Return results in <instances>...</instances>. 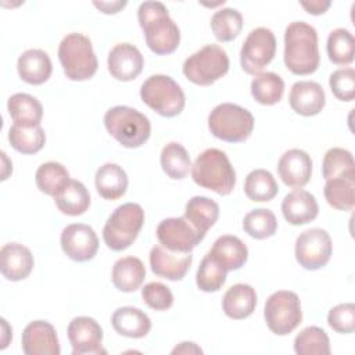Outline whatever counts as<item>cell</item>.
I'll list each match as a JSON object with an SVG mask.
<instances>
[{"label": "cell", "mask_w": 355, "mask_h": 355, "mask_svg": "<svg viewBox=\"0 0 355 355\" xmlns=\"http://www.w3.org/2000/svg\"><path fill=\"white\" fill-rule=\"evenodd\" d=\"M137 18L146 43L153 53L165 55L178 49L180 43V31L161 1L141 3L137 10Z\"/></svg>", "instance_id": "6da1fadb"}, {"label": "cell", "mask_w": 355, "mask_h": 355, "mask_svg": "<svg viewBox=\"0 0 355 355\" xmlns=\"http://www.w3.org/2000/svg\"><path fill=\"white\" fill-rule=\"evenodd\" d=\"M320 62L316 29L304 22H291L284 32V64L295 75L313 73Z\"/></svg>", "instance_id": "7a4b0ae2"}, {"label": "cell", "mask_w": 355, "mask_h": 355, "mask_svg": "<svg viewBox=\"0 0 355 355\" xmlns=\"http://www.w3.org/2000/svg\"><path fill=\"white\" fill-rule=\"evenodd\" d=\"M193 180L219 196L232 193L236 184V172L227 155L218 148L204 150L191 165Z\"/></svg>", "instance_id": "3957f363"}, {"label": "cell", "mask_w": 355, "mask_h": 355, "mask_svg": "<svg viewBox=\"0 0 355 355\" xmlns=\"http://www.w3.org/2000/svg\"><path fill=\"white\" fill-rule=\"evenodd\" d=\"M104 126L119 144L128 148L140 147L148 140L151 133L148 118L126 105L110 108L104 115Z\"/></svg>", "instance_id": "277c9868"}, {"label": "cell", "mask_w": 355, "mask_h": 355, "mask_svg": "<svg viewBox=\"0 0 355 355\" xmlns=\"http://www.w3.org/2000/svg\"><path fill=\"white\" fill-rule=\"evenodd\" d=\"M58 58L64 73L71 80L90 79L98 67L92 42L83 33H68L58 46Z\"/></svg>", "instance_id": "5b68a950"}, {"label": "cell", "mask_w": 355, "mask_h": 355, "mask_svg": "<svg viewBox=\"0 0 355 355\" xmlns=\"http://www.w3.org/2000/svg\"><path fill=\"white\" fill-rule=\"evenodd\" d=\"M144 223V211L136 202L119 205L107 219L103 239L112 251H123L137 239Z\"/></svg>", "instance_id": "8992f818"}, {"label": "cell", "mask_w": 355, "mask_h": 355, "mask_svg": "<svg viewBox=\"0 0 355 355\" xmlns=\"http://www.w3.org/2000/svg\"><path fill=\"white\" fill-rule=\"evenodd\" d=\"M208 128L211 133L227 143H240L250 137L254 129L252 114L232 103L216 105L208 116Z\"/></svg>", "instance_id": "52a82bcc"}, {"label": "cell", "mask_w": 355, "mask_h": 355, "mask_svg": "<svg viewBox=\"0 0 355 355\" xmlns=\"http://www.w3.org/2000/svg\"><path fill=\"white\" fill-rule=\"evenodd\" d=\"M140 97L157 114L172 118L179 115L186 104L182 87L168 75H151L140 87Z\"/></svg>", "instance_id": "ba28073f"}, {"label": "cell", "mask_w": 355, "mask_h": 355, "mask_svg": "<svg viewBox=\"0 0 355 355\" xmlns=\"http://www.w3.org/2000/svg\"><path fill=\"white\" fill-rule=\"evenodd\" d=\"M229 71V57L218 44H207L183 64L184 76L200 86H209Z\"/></svg>", "instance_id": "9c48e42d"}, {"label": "cell", "mask_w": 355, "mask_h": 355, "mask_svg": "<svg viewBox=\"0 0 355 355\" xmlns=\"http://www.w3.org/2000/svg\"><path fill=\"white\" fill-rule=\"evenodd\" d=\"M269 330L277 336H287L302 320L301 302L294 291L280 290L269 295L263 309Z\"/></svg>", "instance_id": "30bf717a"}, {"label": "cell", "mask_w": 355, "mask_h": 355, "mask_svg": "<svg viewBox=\"0 0 355 355\" xmlns=\"http://www.w3.org/2000/svg\"><path fill=\"white\" fill-rule=\"evenodd\" d=\"M276 37L268 28H255L245 37L240 50V64L248 75H258L275 57Z\"/></svg>", "instance_id": "8fae6325"}, {"label": "cell", "mask_w": 355, "mask_h": 355, "mask_svg": "<svg viewBox=\"0 0 355 355\" xmlns=\"http://www.w3.org/2000/svg\"><path fill=\"white\" fill-rule=\"evenodd\" d=\"M331 251V237L320 227L304 230L295 240V259L306 270H318L326 266Z\"/></svg>", "instance_id": "7c38bea8"}, {"label": "cell", "mask_w": 355, "mask_h": 355, "mask_svg": "<svg viewBox=\"0 0 355 355\" xmlns=\"http://www.w3.org/2000/svg\"><path fill=\"white\" fill-rule=\"evenodd\" d=\"M205 237V233L196 229L184 216L166 218L157 227V239L165 248L175 252H191Z\"/></svg>", "instance_id": "4fadbf2b"}, {"label": "cell", "mask_w": 355, "mask_h": 355, "mask_svg": "<svg viewBox=\"0 0 355 355\" xmlns=\"http://www.w3.org/2000/svg\"><path fill=\"white\" fill-rule=\"evenodd\" d=\"M60 243L64 254L76 262L93 259L98 250L96 232L85 223H72L64 227Z\"/></svg>", "instance_id": "5bb4252c"}, {"label": "cell", "mask_w": 355, "mask_h": 355, "mask_svg": "<svg viewBox=\"0 0 355 355\" xmlns=\"http://www.w3.org/2000/svg\"><path fill=\"white\" fill-rule=\"evenodd\" d=\"M67 333L72 345V355L105 352L101 348L103 329L93 318H73L68 324Z\"/></svg>", "instance_id": "9a60e30c"}, {"label": "cell", "mask_w": 355, "mask_h": 355, "mask_svg": "<svg viewBox=\"0 0 355 355\" xmlns=\"http://www.w3.org/2000/svg\"><path fill=\"white\" fill-rule=\"evenodd\" d=\"M107 65L112 78L129 82L141 73L144 58L136 46L130 43H119L111 49Z\"/></svg>", "instance_id": "2e32d148"}, {"label": "cell", "mask_w": 355, "mask_h": 355, "mask_svg": "<svg viewBox=\"0 0 355 355\" xmlns=\"http://www.w3.org/2000/svg\"><path fill=\"white\" fill-rule=\"evenodd\" d=\"M22 351L26 355H60L54 326L46 320L31 322L22 331Z\"/></svg>", "instance_id": "e0dca14e"}, {"label": "cell", "mask_w": 355, "mask_h": 355, "mask_svg": "<svg viewBox=\"0 0 355 355\" xmlns=\"http://www.w3.org/2000/svg\"><path fill=\"white\" fill-rule=\"evenodd\" d=\"M193 257L190 252H175L157 244L150 251V266L151 270L164 279L176 282L182 280L190 265Z\"/></svg>", "instance_id": "ac0fdd59"}, {"label": "cell", "mask_w": 355, "mask_h": 355, "mask_svg": "<svg viewBox=\"0 0 355 355\" xmlns=\"http://www.w3.org/2000/svg\"><path fill=\"white\" fill-rule=\"evenodd\" d=\"M277 173L286 186L301 189L311 179L312 159L304 150L291 148L280 157Z\"/></svg>", "instance_id": "d6986e66"}, {"label": "cell", "mask_w": 355, "mask_h": 355, "mask_svg": "<svg viewBox=\"0 0 355 355\" xmlns=\"http://www.w3.org/2000/svg\"><path fill=\"white\" fill-rule=\"evenodd\" d=\"M33 263L31 250L19 243L4 244L0 250V270L7 280L19 282L26 279L33 269Z\"/></svg>", "instance_id": "ffe728a7"}, {"label": "cell", "mask_w": 355, "mask_h": 355, "mask_svg": "<svg viewBox=\"0 0 355 355\" xmlns=\"http://www.w3.org/2000/svg\"><path fill=\"white\" fill-rule=\"evenodd\" d=\"M290 107L300 115L312 116L319 114L324 104L326 96L323 87L313 80L295 82L288 96Z\"/></svg>", "instance_id": "44dd1931"}, {"label": "cell", "mask_w": 355, "mask_h": 355, "mask_svg": "<svg viewBox=\"0 0 355 355\" xmlns=\"http://www.w3.org/2000/svg\"><path fill=\"white\" fill-rule=\"evenodd\" d=\"M282 212L288 223L295 226L305 225L318 216L319 205L313 194L302 189H295L283 198Z\"/></svg>", "instance_id": "7402d4cb"}, {"label": "cell", "mask_w": 355, "mask_h": 355, "mask_svg": "<svg viewBox=\"0 0 355 355\" xmlns=\"http://www.w3.org/2000/svg\"><path fill=\"white\" fill-rule=\"evenodd\" d=\"M19 78L31 85L44 83L53 71L49 54L40 49H29L24 51L17 61Z\"/></svg>", "instance_id": "603a6c76"}, {"label": "cell", "mask_w": 355, "mask_h": 355, "mask_svg": "<svg viewBox=\"0 0 355 355\" xmlns=\"http://www.w3.org/2000/svg\"><path fill=\"white\" fill-rule=\"evenodd\" d=\"M257 306V293L250 284L237 283L227 288L222 298V308L226 316L234 320L248 318Z\"/></svg>", "instance_id": "cb8c5ba5"}, {"label": "cell", "mask_w": 355, "mask_h": 355, "mask_svg": "<svg viewBox=\"0 0 355 355\" xmlns=\"http://www.w3.org/2000/svg\"><path fill=\"white\" fill-rule=\"evenodd\" d=\"M114 330L129 338H141L151 330V320L139 308L122 306L118 308L111 318Z\"/></svg>", "instance_id": "d4e9b609"}, {"label": "cell", "mask_w": 355, "mask_h": 355, "mask_svg": "<svg viewBox=\"0 0 355 355\" xmlns=\"http://www.w3.org/2000/svg\"><path fill=\"white\" fill-rule=\"evenodd\" d=\"M209 254L229 272L240 269L248 258L247 245L236 236L225 234L215 240Z\"/></svg>", "instance_id": "484cf974"}, {"label": "cell", "mask_w": 355, "mask_h": 355, "mask_svg": "<svg viewBox=\"0 0 355 355\" xmlns=\"http://www.w3.org/2000/svg\"><path fill=\"white\" fill-rule=\"evenodd\" d=\"M97 193L105 200L121 198L128 189V175L122 166L107 162L101 165L94 176Z\"/></svg>", "instance_id": "4316f807"}, {"label": "cell", "mask_w": 355, "mask_h": 355, "mask_svg": "<svg viewBox=\"0 0 355 355\" xmlns=\"http://www.w3.org/2000/svg\"><path fill=\"white\" fill-rule=\"evenodd\" d=\"M146 277V268L136 257H123L112 266V284L123 293L136 291Z\"/></svg>", "instance_id": "83f0119b"}, {"label": "cell", "mask_w": 355, "mask_h": 355, "mask_svg": "<svg viewBox=\"0 0 355 355\" xmlns=\"http://www.w3.org/2000/svg\"><path fill=\"white\" fill-rule=\"evenodd\" d=\"M7 110L15 125L40 126L43 107L36 97L26 93H15L8 98Z\"/></svg>", "instance_id": "f1b7e54d"}, {"label": "cell", "mask_w": 355, "mask_h": 355, "mask_svg": "<svg viewBox=\"0 0 355 355\" xmlns=\"http://www.w3.org/2000/svg\"><path fill=\"white\" fill-rule=\"evenodd\" d=\"M196 229L205 233L215 225L219 216V205L204 196H196L186 204L183 215Z\"/></svg>", "instance_id": "f546056e"}, {"label": "cell", "mask_w": 355, "mask_h": 355, "mask_svg": "<svg viewBox=\"0 0 355 355\" xmlns=\"http://www.w3.org/2000/svg\"><path fill=\"white\" fill-rule=\"evenodd\" d=\"M57 208L69 216H78L87 211L90 205V194L83 183L69 180L68 184L54 197Z\"/></svg>", "instance_id": "4dcf8cb0"}, {"label": "cell", "mask_w": 355, "mask_h": 355, "mask_svg": "<svg viewBox=\"0 0 355 355\" xmlns=\"http://www.w3.org/2000/svg\"><path fill=\"white\" fill-rule=\"evenodd\" d=\"M355 176L326 180L323 193L327 204L338 211H351L355 204Z\"/></svg>", "instance_id": "1f68e13d"}, {"label": "cell", "mask_w": 355, "mask_h": 355, "mask_svg": "<svg viewBox=\"0 0 355 355\" xmlns=\"http://www.w3.org/2000/svg\"><path fill=\"white\" fill-rule=\"evenodd\" d=\"M284 93V82L275 72H262L255 75L251 82V94L262 105L279 103Z\"/></svg>", "instance_id": "d6a6232c"}, {"label": "cell", "mask_w": 355, "mask_h": 355, "mask_svg": "<svg viewBox=\"0 0 355 355\" xmlns=\"http://www.w3.org/2000/svg\"><path fill=\"white\" fill-rule=\"evenodd\" d=\"M39 190L47 196L55 197L71 180L69 173L60 162H44L42 164L35 175Z\"/></svg>", "instance_id": "836d02e7"}, {"label": "cell", "mask_w": 355, "mask_h": 355, "mask_svg": "<svg viewBox=\"0 0 355 355\" xmlns=\"http://www.w3.org/2000/svg\"><path fill=\"white\" fill-rule=\"evenodd\" d=\"M161 166L171 179H184L191 169L190 155L180 143L171 141L161 151Z\"/></svg>", "instance_id": "e575fe53"}, {"label": "cell", "mask_w": 355, "mask_h": 355, "mask_svg": "<svg viewBox=\"0 0 355 355\" xmlns=\"http://www.w3.org/2000/svg\"><path fill=\"white\" fill-rule=\"evenodd\" d=\"M245 196L251 201H270L279 191V186L273 175L266 169L251 171L244 182Z\"/></svg>", "instance_id": "d590c367"}, {"label": "cell", "mask_w": 355, "mask_h": 355, "mask_svg": "<svg viewBox=\"0 0 355 355\" xmlns=\"http://www.w3.org/2000/svg\"><path fill=\"white\" fill-rule=\"evenodd\" d=\"M8 141L14 150L22 154H35L46 143V133L40 126L12 125L8 130Z\"/></svg>", "instance_id": "8d00e7d4"}, {"label": "cell", "mask_w": 355, "mask_h": 355, "mask_svg": "<svg viewBox=\"0 0 355 355\" xmlns=\"http://www.w3.org/2000/svg\"><path fill=\"white\" fill-rule=\"evenodd\" d=\"M294 351L298 355H329V336L318 326H308L297 334L294 340Z\"/></svg>", "instance_id": "74e56055"}, {"label": "cell", "mask_w": 355, "mask_h": 355, "mask_svg": "<svg viewBox=\"0 0 355 355\" xmlns=\"http://www.w3.org/2000/svg\"><path fill=\"white\" fill-rule=\"evenodd\" d=\"M355 40L349 31L337 28L327 37V55L333 64L349 65L354 61Z\"/></svg>", "instance_id": "f35d334b"}, {"label": "cell", "mask_w": 355, "mask_h": 355, "mask_svg": "<svg viewBox=\"0 0 355 355\" xmlns=\"http://www.w3.org/2000/svg\"><path fill=\"white\" fill-rule=\"evenodd\" d=\"M322 173L324 180L341 176H355V162L352 154L340 147L327 150L322 162Z\"/></svg>", "instance_id": "ab89813d"}, {"label": "cell", "mask_w": 355, "mask_h": 355, "mask_svg": "<svg viewBox=\"0 0 355 355\" xmlns=\"http://www.w3.org/2000/svg\"><path fill=\"white\" fill-rule=\"evenodd\" d=\"M243 28V15L236 8H220L211 18V29L219 42H230Z\"/></svg>", "instance_id": "60d3db41"}, {"label": "cell", "mask_w": 355, "mask_h": 355, "mask_svg": "<svg viewBox=\"0 0 355 355\" xmlns=\"http://www.w3.org/2000/svg\"><path fill=\"white\" fill-rule=\"evenodd\" d=\"M226 273L227 270L208 252L197 269V287L205 293H215L225 284Z\"/></svg>", "instance_id": "b9f144b4"}, {"label": "cell", "mask_w": 355, "mask_h": 355, "mask_svg": "<svg viewBox=\"0 0 355 355\" xmlns=\"http://www.w3.org/2000/svg\"><path fill=\"white\" fill-rule=\"evenodd\" d=\"M243 229L252 239L263 240L275 234L277 229V220L270 209L258 208L250 211L244 216Z\"/></svg>", "instance_id": "7bdbcfd3"}, {"label": "cell", "mask_w": 355, "mask_h": 355, "mask_svg": "<svg viewBox=\"0 0 355 355\" xmlns=\"http://www.w3.org/2000/svg\"><path fill=\"white\" fill-rule=\"evenodd\" d=\"M329 326L341 334H349L355 330V305L352 302L338 304L329 311Z\"/></svg>", "instance_id": "ee69618b"}, {"label": "cell", "mask_w": 355, "mask_h": 355, "mask_svg": "<svg viewBox=\"0 0 355 355\" xmlns=\"http://www.w3.org/2000/svg\"><path fill=\"white\" fill-rule=\"evenodd\" d=\"M333 94L341 101H352L355 96V71L354 68L337 69L329 79Z\"/></svg>", "instance_id": "f6af8a7d"}, {"label": "cell", "mask_w": 355, "mask_h": 355, "mask_svg": "<svg viewBox=\"0 0 355 355\" xmlns=\"http://www.w3.org/2000/svg\"><path fill=\"white\" fill-rule=\"evenodd\" d=\"M143 301L155 311H166L173 304V294L168 286L159 282L147 283L141 288Z\"/></svg>", "instance_id": "bcb514c9"}, {"label": "cell", "mask_w": 355, "mask_h": 355, "mask_svg": "<svg viewBox=\"0 0 355 355\" xmlns=\"http://www.w3.org/2000/svg\"><path fill=\"white\" fill-rule=\"evenodd\" d=\"M300 4H301V7H304L306 10V12H309L312 15H320V14L326 12L327 8L331 6L330 1H320V0H316V1H301Z\"/></svg>", "instance_id": "7dc6e473"}, {"label": "cell", "mask_w": 355, "mask_h": 355, "mask_svg": "<svg viewBox=\"0 0 355 355\" xmlns=\"http://www.w3.org/2000/svg\"><path fill=\"white\" fill-rule=\"evenodd\" d=\"M101 12L104 14H116L121 8H123L126 6V1H94L93 3Z\"/></svg>", "instance_id": "c3c4849f"}, {"label": "cell", "mask_w": 355, "mask_h": 355, "mask_svg": "<svg viewBox=\"0 0 355 355\" xmlns=\"http://www.w3.org/2000/svg\"><path fill=\"white\" fill-rule=\"evenodd\" d=\"M172 354H202V349L197 347L194 343H180L178 347L172 349Z\"/></svg>", "instance_id": "681fc988"}]
</instances>
